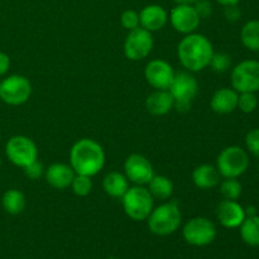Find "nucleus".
Wrapping results in <instances>:
<instances>
[{"label":"nucleus","instance_id":"ea45409f","mask_svg":"<svg viewBox=\"0 0 259 259\" xmlns=\"http://www.w3.org/2000/svg\"><path fill=\"white\" fill-rule=\"evenodd\" d=\"M0 141H2V129H0Z\"/></svg>","mask_w":259,"mask_h":259},{"label":"nucleus","instance_id":"a19ab883","mask_svg":"<svg viewBox=\"0 0 259 259\" xmlns=\"http://www.w3.org/2000/svg\"><path fill=\"white\" fill-rule=\"evenodd\" d=\"M258 175H259V164H258Z\"/></svg>","mask_w":259,"mask_h":259},{"label":"nucleus","instance_id":"a211bd4d","mask_svg":"<svg viewBox=\"0 0 259 259\" xmlns=\"http://www.w3.org/2000/svg\"><path fill=\"white\" fill-rule=\"evenodd\" d=\"M238 96L239 93L233 88H222L217 90L210 100V108L214 113L227 115L238 109Z\"/></svg>","mask_w":259,"mask_h":259},{"label":"nucleus","instance_id":"9d476101","mask_svg":"<svg viewBox=\"0 0 259 259\" xmlns=\"http://www.w3.org/2000/svg\"><path fill=\"white\" fill-rule=\"evenodd\" d=\"M217 227L210 219L196 217L190 219L182 229V235L187 244L194 247H205L211 244L217 238Z\"/></svg>","mask_w":259,"mask_h":259},{"label":"nucleus","instance_id":"6e6552de","mask_svg":"<svg viewBox=\"0 0 259 259\" xmlns=\"http://www.w3.org/2000/svg\"><path fill=\"white\" fill-rule=\"evenodd\" d=\"M5 154L14 166L24 168L38 159L37 144L27 136H13L5 144Z\"/></svg>","mask_w":259,"mask_h":259},{"label":"nucleus","instance_id":"1a4fd4ad","mask_svg":"<svg viewBox=\"0 0 259 259\" xmlns=\"http://www.w3.org/2000/svg\"><path fill=\"white\" fill-rule=\"evenodd\" d=\"M230 81L237 93H258L259 61L245 60L238 63L230 73Z\"/></svg>","mask_w":259,"mask_h":259},{"label":"nucleus","instance_id":"c85d7f7f","mask_svg":"<svg viewBox=\"0 0 259 259\" xmlns=\"http://www.w3.org/2000/svg\"><path fill=\"white\" fill-rule=\"evenodd\" d=\"M258 98L255 93H240L238 96V109L244 114H250L257 109Z\"/></svg>","mask_w":259,"mask_h":259},{"label":"nucleus","instance_id":"dca6fc26","mask_svg":"<svg viewBox=\"0 0 259 259\" xmlns=\"http://www.w3.org/2000/svg\"><path fill=\"white\" fill-rule=\"evenodd\" d=\"M76 172L67 163H52L46 168L45 179L51 187L56 190H66L71 186Z\"/></svg>","mask_w":259,"mask_h":259},{"label":"nucleus","instance_id":"f03ea898","mask_svg":"<svg viewBox=\"0 0 259 259\" xmlns=\"http://www.w3.org/2000/svg\"><path fill=\"white\" fill-rule=\"evenodd\" d=\"M70 166L76 175L94 177L105 166V151L93 138H81L70 151Z\"/></svg>","mask_w":259,"mask_h":259},{"label":"nucleus","instance_id":"c9c22d12","mask_svg":"<svg viewBox=\"0 0 259 259\" xmlns=\"http://www.w3.org/2000/svg\"><path fill=\"white\" fill-rule=\"evenodd\" d=\"M217 2L223 7H229V5H238L240 0H217Z\"/></svg>","mask_w":259,"mask_h":259},{"label":"nucleus","instance_id":"c756f323","mask_svg":"<svg viewBox=\"0 0 259 259\" xmlns=\"http://www.w3.org/2000/svg\"><path fill=\"white\" fill-rule=\"evenodd\" d=\"M120 23L126 30H133L136 28L141 27V20H139V13L133 9H128L121 13Z\"/></svg>","mask_w":259,"mask_h":259},{"label":"nucleus","instance_id":"4be33fe9","mask_svg":"<svg viewBox=\"0 0 259 259\" xmlns=\"http://www.w3.org/2000/svg\"><path fill=\"white\" fill-rule=\"evenodd\" d=\"M147 189L154 200H161V201H167L171 199L175 191L172 180L163 175H154L151 181L147 184Z\"/></svg>","mask_w":259,"mask_h":259},{"label":"nucleus","instance_id":"423d86ee","mask_svg":"<svg viewBox=\"0 0 259 259\" xmlns=\"http://www.w3.org/2000/svg\"><path fill=\"white\" fill-rule=\"evenodd\" d=\"M168 90L174 96L175 109H177L180 113H186L191 109L192 100L199 93V82L192 72L185 71L175 75Z\"/></svg>","mask_w":259,"mask_h":259},{"label":"nucleus","instance_id":"cd10ccee","mask_svg":"<svg viewBox=\"0 0 259 259\" xmlns=\"http://www.w3.org/2000/svg\"><path fill=\"white\" fill-rule=\"evenodd\" d=\"M209 67L217 73H224L232 68V57L228 53L218 52L212 55Z\"/></svg>","mask_w":259,"mask_h":259},{"label":"nucleus","instance_id":"e433bc0d","mask_svg":"<svg viewBox=\"0 0 259 259\" xmlns=\"http://www.w3.org/2000/svg\"><path fill=\"white\" fill-rule=\"evenodd\" d=\"M245 217H254L257 215V207L255 206H248L245 207Z\"/></svg>","mask_w":259,"mask_h":259},{"label":"nucleus","instance_id":"6ab92c4d","mask_svg":"<svg viewBox=\"0 0 259 259\" xmlns=\"http://www.w3.org/2000/svg\"><path fill=\"white\" fill-rule=\"evenodd\" d=\"M146 109L154 116H163L175 109L174 96L169 90H154L146 99Z\"/></svg>","mask_w":259,"mask_h":259},{"label":"nucleus","instance_id":"412c9836","mask_svg":"<svg viewBox=\"0 0 259 259\" xmlns=\"http://www.w3.org/2000/svg\"><path fill=\"white\" fill-rule=\"evenodd\" d=\"M129 181L125 175L118 171H111L104 177L103 190L106 195L114 199H121L129 189Z\"/></svg>","mask_w":259,"mask_h":259},{"label":"nucleus","instance_id":"72a5a7b5","mask_svg":"<svg viewBox=\"0 0 259 259\" xmlns=\"http://www.w3.org/2000/svg\"><path fill=\"white\" fill-rule=\"evenodd\" d=\"M224 15L227 18V20L234 23L239 20V18L242 17V12L238 8V5H229V7H224Z\"/></svg>","mask_w":259,"mask_h":259},{"label":"nucleus","instance_id":"ddd939ff","mask_svg":"<svg viewBox=\"0 0 259 259\" xmlns=\"http://www.w3.org/2000/svg\"><path fill=\"white\" fill-rule=\"evenodd\" d=\"M124 175L132 184L146 186L154 176V169L147 157H144L143 154L133 153L125 158Z\"/></svg>","mask_w":259,"mask_h":259},{"label":"nucleus","instance_id":"a878e982","mask_svg":"<svg viewBox=\"0 0 259 259\" xmlns=\"http://www.w3.org/2000/svg\"><path fill=\"white\" fill-rule=\"evenodd\" d=\"M219 185L220 194L225 200H238L242 196L243 186L238 179H224Z\"/></svg>","mask_w":259,"mask_h":259},{"label":"nucleus","instance_id":"bb28decb","mask_svg":"<svg viewBox=\"0 0 259 259\" xmlns=\"http://www.w3.org/2000/svg\"><path fill=\"white\" fill-rule=\"evenodd\" d=\"M93 177L85 176V175H76L75 179L72 180V184H71V189L72 192L78 197H85L88 195H90V192L93 191Z\"/></svg>","mask_w":259,"mask_h":259},{"label":"nucleus","instance_id":"2f4dec72","mask_svg":"<svg viewBox=\"0 0 259 259\" xmlns=\"http://www.w3.org/2000/svg\"><path fill=\"white\" fill-rule=\"evenodd\" d=\"M23 172H24L25 177H28V179L32 180V181H35V180H39L42 179V177H45L46 168L37 159V161L32 162V163L28 164L27 167H24V168H23Z\"/></svg>","mask_w":259,"mask_h":259},{"label":"nucleus","instance_id":"2eb2a0df","mask_svg":"<svg viewBox=\"0 0 259 259\" xmlns=\"http://www.w3.org/2000/svg\"><path fill=\"white\" fill-rule=\"evenodd\" d=\"M217 218L220 224L228 229H235L245 219V210L237 200H223L217 206Z\"/></svg>","mask_w":259,"mask_h":259},{"label":"nucleus","instance_id":"473e14b6","mask_svg":"<svg viewBox=\"0 0 259 259\" xmlns=\"http://www.w3.org/2000/svg\"><path fill=\"white\" fill-rule=\"evenodd\" d=\"M195 10L199 14L200 19L209 18L212 14V5L209 0H197L194 4Z\"/></svg>","mask_w":259,"mask_h":259},{"label":"nucleus","instance_id":"393cba45","mask_svg":"<svg viewBox=\"0 0 259 259\" xmlns=\"http://www.w3.org/2000/svg\"><path fill=\"white\" fill-rule=\"evenodd\" d=\"M240 40L247 50L259 52V20H249L243 25L240 30Z\"/></svg>","mask_w":259,"mask_h":259},{"label":"nucleus","instance_id":"7c9ffc66","mask_svg":"<svg viewBox=\"0 0 259 259\" xmlns=\"http://www.w3.org/2000/svg\"><path fill=\"white\" fill-rule=\"evenodd\" d=\"M245 147L249 153L259 158V128L248 132L245 136Z\"/></svg>","mask_w":259,"mask_h":259},{"label":"nucleus","instance_id":"5701e85b","mask_svg":"<svg viewBox=\"0 0 259 259\" xmlns=\"http://www.w3.org/2000/svg\"><path fill=\"white\" fill-rule=\"evenodd\" d=\"M3 209L10 215L22 214L27 206L25 195L18 189H9L3 194L2 197Z\"/></svg>","mask_w":259,"mask_h":259},{"label":"nucleus","instance_id":"f257e3e1","mask_svg":"<svg viewBox=\"0 0 259 259\" xmlns=\"http://www.w3.org/2000/svg\"><path fill=\"white\" fill-rule=\"evenodd\" d=\"M214 47L209 38L200 33L186 34L177 46V57L189 72H200L209 67Z\"/></svg>","mask_w":259,"mask_h":259},{"label":"nucleus","instance_id":"4468645a","mask_svg":"<svg viewBox=\"0 0 259 259\" xmlns=\"http://www.w3.org/2000/svg\"><path fill=\"white\" fill-rule=\"evenodd\" d=\"M168 19L174 29L184 35L196 32L201 22L194 5H176L169 13Z\"/></svg>","mask_w":259,"mask_h":259},{"label":"nucleus","instance_id":"7ed1b4c3","mask_svg":"<svg viewBox=\"0 0 259 259\" xmlns=\"http://www.w3.org/2000/svg\"><path fill=\"white\" fill-rule=\"evenodd\" d=\"M182 214L177 200H167L159 206L153 207L149 217L147 218L148 229L159 237L174 234L181 225Z\"/></svg>","mask_w":259,"mask_h":259},{"label":"nucleus","instance_id":"f704fd0d","mask_svg":"<svg viewBox=\"0 0 259 259\" xmlns=\"http://www.w3.org/2000/svg\"><path fill=\"white\" fill-rule=\"evenodd\" d=\"M10 68V57L5 52L0 51V77L5 76Z\"/></svg>","mask_w":259,"mask_h":259},{"label":"nucleus","instance_id":"4c0bfd02","mask_svg":"<svg viewBox=\"0 0 259 259\" xmlns=\"http://www.w3.org/2000/svg\"><path fill=\"white\" fill-rule=\"evenodd\" d=\"M177 5H194L197 0H174Z\"/></svg>","mask_w":259,"mask_h":259},{"label":"nucleus","instance_id":"20e7f679","mask_svg":"<svg viewBox=\"0 0 259 259\" xmlns=\"http://www.w3.org/2000/svg\"><path fill=\"white\" fill-rule=\"evenodd\" d=\"M121 205L129 219L134 222H143L147 220L153 210L154 199L146 186L134 185L129 187L128 191L121 197Z\"/></svg>","mask_w":259,"mask_h":259},{"label":"nucleus","instance_id":"f3484780","mask_svg":"<svg viewBox=\"0 0 259 259\" xmlns=\"http://www.w3.org/2000/svg\"><path fill=\"white\" fill-rule=\"evenodd\" d=\"M141 27L153 33L161 30L168 22V14L161 5L151 4L144 7L139 13Z\"/></svg>","mask_w":259,"mask_h":259},{"label":"nucleus","instance_id":"58836bf2","mask_svg":"<svg viewBox=\"0 0 259 259\" xmlns=\"http://www.w3.org/2000/svg\"><path fill=\"white\" fill-rule=\"evenodd\" d=\"M2 163H3V159H2V156H0V166H2Z\"/></svg>","mask_w":259,"mask_h":259},{"label":"nucleus","instance_id":"39448f33","mask_svg":"<svg viewBox=\"0 0 259 259\" xmlns=\"http://www.w3.org/2000/svg\"><path fill=\"white\" fill-rule=\"evenodd\" d=\"M249 157L239 146L225 147L217 158V168L224 179H238L247 172Z\"/></svg>","mask_w":259,"mask_h":259},{"label":"nucleus","instance_id":"aec40b11","mask_svg":"<svg viewBox=\"0 0 259 259\" xmlns=\"http://www.w3.org/2000/svg\"><path fill=\"white\" fill-rule=\"evenodd\" d=\"M220 177L217 166L210 163L199 164L192 171V182L200 190H211L219 186Z\"/></svg>","mask_w":259,"mask_h":259},{"label":"nucleus","instance_id":"f8f14e48","mask_svg":"<svg viewBox=\"0 0 259 259\" xmlns=\"http://www.w3.org/2000/svg\"><path fill=\"white\" fill-rule=\"evenodd\" d=\"M175 75L171 63L162 58L151 60L144 67V78L154 90H168Z\"/></svg>","mask_w":259,"mask_h":259},{"label":"nucleus","instance_id":"b1692460","mask_svg":"<svg viewBox=\"0 0 259 259\" xmlns=\"http://www.w3.org/2000/svg\"><path fill=\"white\" fill-rule=\"evenodd\" d=\"M240 237L245 244L250 247H259V217H245L240 225Z\"/></svg>","mask_w":259,"mask_h":259},{"label":"nucleus","instance_id":"9b49d317","mask_svg":"<svg viewBox=\"0 0 259 259\" xmlns=\"http://www.w3.org/2000/svg\"><path fill=\"white\" fill-rule=\"evenodd\" d=\"M154 46L153 35L144 28L129 30L124 40V55L129 61H142L149 56Z\"/></svg>","mask_w":259,"mask_h":259},{"label":"nucleus","instance_id":"0eeeda50","mask_svg":"<svg viewBox=\"0 0 259 259\" xmlns=\"http://www.w3.org/2000/svg\"><path fill=\"white\" fill-rule=\"evenodd\" d=\"M32 83L23 75H10L0 81V100L10 106L27 103L32 95Z\"/></svg>","mask_w":259,"mask_h":259}]
</instances>
